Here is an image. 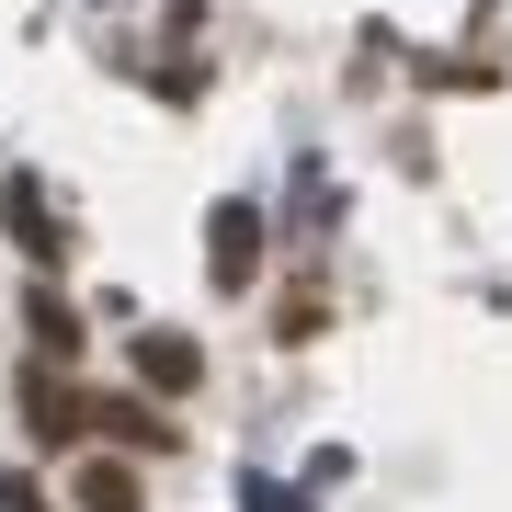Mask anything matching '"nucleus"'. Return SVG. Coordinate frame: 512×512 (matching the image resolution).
Returning a JSON list of instances; mask_svg holds the SVG:
<instances>
[{
  "label": "nucleus",
  "mask_w": 512,
  "mask_h": 512,
  "mask_svg": "<svg viewBox=\"0 0 512 512\" xmlns=\"http://www.w3.org/2000/svg\"><path fill=\"white\" fill-rule=\"evenodd\" d=\"M137 376H148V387H160V399H183V387L205 376V353L183 342V330H137Z\"/></svg>",
  "instance_id": "f257e3e1"
},
{
  "label": "nucleus",
  "mask_w": 512,
  "mask_h": 512,
  "mask_svg": "<svg viewBox=\"0 0 512 512\" xmlns=\"http://www.w3.org/2000/svg\"><path fill=\"white\" fill-rule=\"evenodd\" d=\"M0 512H46V501H35V490H23V478H12V490H0Z\"/></svg>",
  "instance_id": "20e7f679"
},
{
  "label": "nucleus",
  "mask_w": 512,
  "mask_h": 512,
  "mask_svg": "<svg viewBox=\"0 0 512 512\" xmlns=\"http://www.w3.org/2000/svg\"><path fill=\"white\" fill-rule=\"evenodd\" d=\"M205 251H217V285H251V262H262V217H251V205H217V239H205Z\"/></svg>",
  "instance_id": "f03ea898"
},
{
  "label": "nucleus",
  "mask_w": 512,
  "mask_h": 512,
  "mask_svg": "<svg viewBox=\"0 0 512 512\" xmlns=\"http://www.w3.org/2000/svg\"><path fill=\"white\" fill-rule=\"evenodd\" d=\"M80 501L92 512H137V478L126 467H80Z\"/></svg>",
  "instance_id": "7ed1b4c3"
},
{
  "label": "nucleus",
  "mask_w": 512,
  "mask_h": 512,
  "mask_svg": "<svg viewBox=\"0 0 512 512\" xmlns=\"http://www.w3.org/2000/svg\"><path fill=\"white\" fill-rule=\"evenodd\" d=\"M251 512H308V501H285V490H251Z\"/></svg>",
  "instance_id": "39448f33"
}]
</instances>
